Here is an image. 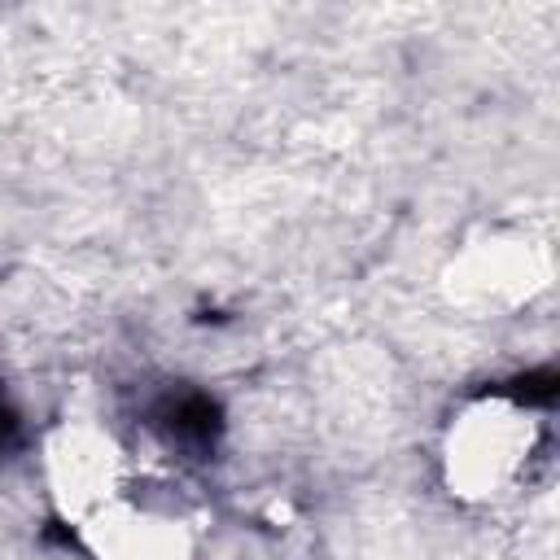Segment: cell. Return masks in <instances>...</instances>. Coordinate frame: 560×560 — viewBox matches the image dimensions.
Wrapping results in <instances>:
<instances>
[{"label":"cell","instance_id":"2","mask_svg":"<svg viewBox=\"0 0 560 560\" xmlns=\"http://www.w3.org/2000/svg\"><path fill=\"white\" fill-rule=\"evenodd\" d=\"M39 477L48 490L52 512L79 529L109 503H118L127 490H136V459L122 446V438L88 416L57 420L39 442Z\"/></svg>","mask_w":560,"mask_h":560},{"label":"cell","instance_id":"3","mask_svg":"<svg viewBox=\"0 0 560 560\" xmlns=\"http://www.w3.org/2000/svg\"><path fill=\"white\" fill-rule=\"evenodd\" d=\"M556 249L551 236L529 223H499L477 232L446 267V293L477 315H508L551 289Z\"/></svg>","mask_w":560,"mask_h":560},{"label":"cell","instance_id":"4","mask_svg":"<svg viewBox=\"0 0 560 560\" xmlns=\"http://www.w3.org/2000/svg\"><path fill=\"white\" fill-rule=\"evenodd\" d=\"M92 560H197V525L175 508L149 499L140 486L74 529Z\"/></svg>","mask_w":560,"mask_h":560},{"label":"cell","instance_id":"1","mask_svg":"<svg viewBox=\"0 0 560 560\" xmlns=\"http://www.w3.org/2000/svg\"><path fill=\"white\" fill-rule=\"evenodd\" d=\"M547 411L512 389H486L464 398L438 438L442 490L464 508L512 503L542 464Z\"/></svg>","mask_w":560,"mask_h":560}]
</instances>
